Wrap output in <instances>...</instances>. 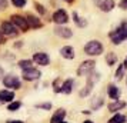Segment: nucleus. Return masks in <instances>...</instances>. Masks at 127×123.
<instances>
[{
  "label": "nucleus",
  "instance_id": "obj_28",
  "mask_svg": "<svg viewBox=\"0 0 127 123\" xmlns=\"http://www.w3.org/2000/svg\"><path fill=\"white\" fill-rule=\"evenodd\" d=\"M123 73H124V66L120 65V66H119V69H117V72H116V77L120 80L121 77H123Z\"/></svg>",
  "mask_w": 127,
  "mask_h": 123
},
{
  "label": "nucleus",
  "instance_id": "obj_4",
  "mask_svg": "<svg viewBox=\"0 0 127 123\" xmlns=\"http://www.w3.org/2000/svg\"><path fill=\"white\" fill-rule=\"evenodd\" d=\"M3 84L6 87H12V89H20V80L16 75H7L3 77Z\"/></svg>",
  "mask_w": 127,
  "mask_h": 123
},
{
  "label": "nucleus",
  "instance_id": "obj_30",
  "mask_svg": "<svg viewBox=\"0 0 127 123\" xmlns=\"http://www.w3.org/2000/svg\"><path fill=\"white\" fill-rule=\"evenodd\" d=\"M36 9H37V12L40 13V14H44V13H46V10L43 9V6H41V4H39V3H36Z\"/></svg>",
  "mask_w": 127,
  "mask_h": 123
},
{
  "label": "nucleus",
  "instance_id": "obj_27",
  "mask_svg": "<svg viewBox=\"0 0 127 123\" xmlns=\"http://www.w3.org/2000/svg\"><path fill=\"white\" fill-rule=\"evenodd\" d=\"M37 109H44V110H50L52 109V103H39V105H36Z\"/></svg>",
  "mask_w": 127,
  "mask_h": 123
},
{
  "label": "nucleus",
  "instance_id": "obj_11",
  "mask_svg": "<svg viewBox=\"0 0 127 123\" xmlns=\"http://www.w3.org/2000/svg\"><path fill=\"white\" fill-rule=\"evenodd\" d=\"M33 60H34L37 65H40V66H47L49 63H50V57L47 56L46 53H43V52L34 53V56H33Z\"/></svg>",
  "mask_w": 127,
  "mask_h": 123
},
{
  "label": "nucleus",
  "instance_id": "obj_40",
  "mask_svg": "<svg viewBox=\"0 0 127 123\" xmlns=\"http://www.w3.org/2000/svg\"><path fill=\"white\" fill-rule=\"evenodd\" d=\"M0 103H1V100H0Z\"/></svg>",
  "mask_w": 127,
  "mask_h": 123
},
{
  "label": "nucleus",
  "instance_id": "obj_7",
  "mask_svg": "<svg viewBox=\"0 0 127 123\" xmlns=\"http://www.w3.org/2000/svg\"><path fill=\"white\" fill-rule=\"evenodd\" d=\"M40 76H41V73L37 69H34V67H29V69H24L23 70V79L27 80V82L37 80V79H40Z\"/></svg>",
  "mask_w": 127,
  "mask_h": 123
},
{
  "label": "nucleus",
  "instance_id": "obj_22",
  "mask_svg": "<svg viewBox=\"0 0 127 123\" xmlns=\"http://www.w3.org/2000/svg\"><path fill=\"white\" fill-rule=\"evenodd\" d=\"M116 60H117V57H116L114 53H107V57H106L107 65H109V66H113V65L116 63Z\"/></svg>",
  "mask_w": 127,
  "mask_h": 123
},
{
  "label": "nucleus",
  "instance_id": "obj_16",
  "mask_svg": "<svg viewBox=\"0 0 127 123\" xmlns=\"http://www.w3.org/2000/svg\"><path fill=\"white\" fill-rule=\"evenodd\" d=\"M64 116H66V110H64V109H59V110L53 115L50 123H59V122H62V120L64 119Z\"/></svg>",
  "mask_w": 127,
  "mask_h": 123
},
{
  "label": "nucleus",
  "instance_id": "obj_20",
  "mask_svg": "<svg viewBox=\"0 0 127 123\" xmlns=\"http://www.w3.org/2000/svg\"><path fill=\"white\" fill-rule=\"evenodd\" d=\"M124 122H126V117L123 116V115H120V113H117V115H114L107 123H124Z\"/></svg>",
  "mask_w": 127,
  "mask_h": 123
},
{
  "label": "nucleus",
  "instance_id": "obj_39",
  "mask_svg": "<svg viewBox=\"0 0 127 123\" xmlns=\"http://www.w3.org/2000/svg\"><path fill=\"white\" fill-rule=\"evenodd\" d=\"M66 1H69V3H70V1H71V0H66Z\"/></svg>",
  "mask_w": 127,
  "mask_h": 123
},
{
  "label": "nucleus",
  "instance_id": "obj_2",
  "mask_svg": "<svg viewBox=\"0 0 127 123\" xmlns=\"http://www.w3.org/2000/svg\"><path fill=\"white\" fill-rule=\"evenodd\" d=\"M84 52H86V54H89V56H98V54L103 53V46H101L100 41L92 40L84 46Z\"/></svg>",
  "mask_w": 127,
  "mask_h": 123
},
{
  "label": "nucleus",
  "instance_id": "obj_15",
  "mask_svg": "<svg viewBox=\"0 0 127 123\" xmlns=\"http://www.w3.org/2000/svg\"><path fill=\"white\" fill-rule=\"evenodd\" d=\"M123 107H126V103H124V102H121V100H114L113 103L109 105V110L110 112H119V110H121Z\"/></svg>",
  "mask_w": 127,
  "mask_h": 123
},
{
  "label": "nucleus",
  "instance_id": "obj_1",
  "mask_svg": "<svg viewBox=\"0 0 127 123\" xmlns=\"http://www.w3.org/2000/svg\"><path fill=\"white\" fill-rule=\"evenodd\" d=\"M110 37H111V41L114 44H119L124 39H127V23H123L117 30H114L113 33H110Z\"/></svg>",
  "mask_w": 127,
  "mask_h": 123
},
{
  "label": "nucleus",
  "instance_id": "obj_33",
  "mask_svg": "<svg viewBox=\"0 0 127 123\" xmlns=\"http://www.w3.org/2000/svg\"><path fill=\"white\" fill-rule=\"evenodd\" d=\"M4 37H3V33H1V32H0V44H3V43H4Z\"/></svg>",
  "mask_w": 127,
  "mask_h": 123
},
{
  "label": "nucleus",
  "instance_id": "obj_24",
  "mask_svg": "<svg viewBox=\"0 0 127 123\" xmlns=\"http://www.w3.org/2000/svg\"><path fill=\"white\" fill-rule=\"evenodd\" d=\"M20 106H22V103H20V102H10V105H9V107H7V110L16 112L17 109H20Z\"/></svg>",
  "mask_w": 127,
  "mask_h": 123
},
{
  "label": "nucleus",
  "instance_id": "obj_29",
  "mask_svg": "<svg viewBox=\"0 0 127 123\" xmlns=\"http://www.w3.org/2000/svg\"><path fill=\"white\" fill-rule=\"evenodd\" d=\"M12 3L16 7H23L26 4V0H12Z\"/></svg>",
  "mask_w": 127,
  "mask_h": 123
},
{
  "label": "nucleus",
  "instance_id": "obj_38",
  "mask_svg": "<svg viewBox=\"0 0 127 123\" xmlns=\"http://www.w3.org/2000/svg\"><path fill=\"white\" fill-rule=\"evenodd\" d=\"M59 123H66V122H64V120H62V122H59Z\"/></svg>",
  "mask_w": 127,
  "mask_h": 123
},
{
  "label": "nucleus",
  "instance_id": "obj_18",
  "mask_svg": "<svg viewBox=\"0 0 127 123\" xmlns=\"http://www.w3.org/2000/svg\"><path fill=\"white\" fill-rule=\"evenodd\" d=\"M109 96H110V99H114V100L119 99V96H120L119 87H116L114 84H110L109 86Z\"/></svg>",
  "mask_w": 127,
  "mask_h": 123
},
{
  "label": "nucleus",
  "instance_id": "obj_6",
  "mask_svg": "<svg viewBox=\"0 0 127 123\" xmlns=\"http://www.w3.org/2000/svg\"><path fill=\"white\" fill-rule=\"evenodd\" d=\"M12 22L14 26H17L20 30H23V32H27V29H29V24H27V20L23 17V16H19V14H13L12 17Z\"/></svg>",
  "mask_w": 127,
  "mask_h": 123
},
{
  "label": "nucleus",
  "instance_id": "obj_12",
  "mask_svg": "<svg viewBox=\"0 0 127 123\" xmlns=\"http://www.w3.org/2000/svg\"><path fill=\"white\" fill-rule=\"evenodd\" d=\"M54 33L57 36H60V37H63V39H69V37L73 36V32L71 30L67 29V27H62V26H57L54 29Z\"/></svg>",
  "mask_w": 127,
  "mask_h": 123
},
{
  "label": "nucleus",
  "instance_id": "obj_23",
  "mask_svg": "<svg viewBox=\"0 0 127 123\" xmlns=\"http://www.w3.org/2000/svg\"><path fill=\"white\" fill-rule=\"evenodd\" d=\"M73 17H74L76 24H77V26H80V27H84V26L87 24L86 20H83L81 17H79V16H77V13H73Z\"/></svg>",
  "mask_w": 127,
  "mask_h": 123
},
{
  "label": "nucleus",
  "instance_id": "obj_35",
  "mask_svg": "<svg viewBox=\"0 0 127 123\" xmlns=\"http://www.w3.org/2000/svg\"><path fill=\"white\" fill-rule=\"evenodd\" d=\"M4 77V72H3V69L0 67V79H3Z\"/></svg>",
  "mask_w": 127,
  "mask_h": 123
},
{
  "label": "nucleus",
  "instance_id": "obj_25",
  "mask_svg": "<svg viewBox=\"0 0 127 123\" xmlns=\"http://www.w3.org/2000/svg\"><path fill=\"white\" fill-rule=\"evenodd\" d=\"M101 105H103V99H101V97H96V100L92 102V107L94 109V110H97Z\"/></svg>",
  "mask_w": 127,
  "mask_h": 123
},
{
  "label": "nucleus",
  "instance_id": "obj_13",
  "mask_svg": "<svg viewBox=\"0 0 127 123\" xmlns=\"http://www.w3.org/2000/svg\"><path fill=\"white\" fill-rule=\"evenodd\" d=\"M60 54H62L64 59H69V60H71V59H74V49H73L71 46H64V47H62Z\"/></svg>",
  "mask_w": 127,
  "mask_h": 123
},
{
  "label": "nucleus",
  "instance_id": "obj_8",
  "mask_svg": "<svg viewBox=\"0 0 127 123\" xmlns=\"http://www.w3.org/2000/svg\"><path fill=\"white\" fill-rule=\"evenodd\" d=\"M1 33L6 36H16L17 30H16V26L12 22H3L1 23Z\"/></svg>",
  "mask_w": 127,
  "mask_h": 123
},
{
  "label": "nucleus",
  "instance_id": "obj_17",
  "mask_svg": "<svg viewBox=\"0 0 127 123\" xmlns=\"http://www.w3.org/2000/svg\"><path fill=\"white\" fill-rule=\"evenodd\" d=\"M71 90H73V80H71V79L64 80L63 84H62V92L66 93V94H70L71 93Z\"/></svg>",
  "mask_w": 127,
  "mask_h": 123
},
{
  "label": "nucleus",
  "instance_id": "obj_31",
  "mask_svg": "<svg viewBox=\"0 0 127 123\" xmlns=\"http://www.w3.org/2000/svg\"><path fill=\"white\" fill-rule=\"evenodd\" d=\"M7 7V1L6 0H0V10H4Z\"/></svg>",
  "mask_w": 127,
  "mask_h": 123
},
{
  "label": "nucleus",
  "instance_id": "obj_34",
  "mask_svg": "<svg viewBox=\"0 0 127 123\" xmlns=\"http://www.w3.org/2000/svg\"><path fill=\"white\" fill-rule=\"evenodd\" d=\"M7 123H24L22 120H7Z\"/></svg>",
  "mask_w": 127,
  "mask_h": 123
},
{
  "label": "nucleus",
  "instance_id": "obj_9",
  "mask_svg": "<svg viewBox=\"0 0 127 123\" xmlns=\"http://www.w3.org/2000/svg\"><path fill=\"white\" fill-rule=\"evenodd\" d=\"M53 22L57 24H64L69 22V16H67V13L64 12V10H57V12H54L53 14Z\"/></svg>",
  "mask_w": 127,
  "mask_h": 123
},
{
  "label": "nucleus",
  "instance_id": "obj_3",
  "mask_svg": "<svg viewBox=\"0 0 127 123\" xmlns=\"http://www.w3.org/2000/svg\"><path fill=\"white\" fill-rule=\"evenodd\" d=\"M94 62L93 60H86V62H83L80 65V67L77 69V75L79 76H87V75H90L93 70H94Z\"/></svg>",
  "mask_w": 127,
  "mask_h": 123
},
{
  "label": "nucleus",
  "instance_id": "obj_10",
  "mask_svg": "<svg viewBox=\"0 0 127 123\" xmlns=\"http://www.w3.org/2000/svg\"><path fill=\"white\" fill-rule=\"evenodd\" d=\"M94 3L103 12H110L114 7V0H94Z\"/></svg>",
  "mask_w": 127,
  "mask_h": 123
},
{
  "label": "nucleus",
  "instance_id": "obj_26",
  "mask_svg": "<svg viewBox=\"0 0 127 123\" xmlns=\"http://www.w3.org/2000/svg\"><path fill=\"white\" fill-rule=\"evenodd\" d=\"M53 90H54V93H60V92H62V84H60V79H56V80L53 82Z\"/></svg>",
  "mask_w": 127,
  "mask_h": 123
},
{
  "label": "nucleus",
  "instance_id": "obj_5",
  "mask_svg": "<svg viewBox=\"0 0 127 123\" xmlns=\"http://www.w3.org/2000/svg\"><path fill=\"white\" fill-rule=\"evenodd\" d=\"M97 80H98V75H97V73H96V75H94V73H93V75L90 73V76H89V79H87V84H86V87H84V89H83V90L80 92V96H81V97L87 96V94L92 92L93 86H94V83L97 82Z\"/></svg>",
  "mask_w": 127,
  "mask_h": 123
},
{
  "label": "nucleus",
  "instance_id": "obj_32",
  "mask_svg": "<svg viewBox=\"0 0 127 123\" xmlns=\"http://www.w3.org/2000/svg\"><path fill=\"white\" fill-rule=\"evenodd\" d=\"M120 7H121V9H127V0H121Z\"/></svg>",
  "mask_w": 127,
  "mask_h": 123
},
{
  "label": "nucleus",
  "instance_id": "obj_36",
  "mask_svg": "<svg viewBox=\"0 0 127 123\" xmlns=\"http://www.w3.org/2000/svg\"><path fill=\"white\" fill-rule=\"evenodd\" d=\"M123 66H124V69H127V57H126V60H124V63H123Z\"/></svg>",
  "mask_w": 127,
  "mask_h": 123
},
{
  "label": "nucleus",
  "instance_id": "obj_14",
  "mask_svg": "<svg viewBox=\"0 0 127 123\" xmlns=\"http://www.w3.org/2000/svg\"><path fill=\"white\" fill-rule=\"evenodd\" d=\"M14 99V93H13L12 90H1L0 92V100L1 102H13Z\"/></svg>",
  "mask_w": 127,
  "mask_h": 123
},
{
  "label": "nucleus",
  "instance_id": "obj_37",
  "mask_svg": "<svg viewBox=\"0 0 127 123\" xmlns=\"http://www.w3.org/2000/svg\"><path fill=\"white\" fill-rule=\"evenodd\" d=\"M83 123H93V122H92V120H84Z\"/></svg>",
  "mask_w": 127,
  "mask_h": 123
},
{
  "label": "nucleus",
  "instance_id": "obj_19",
  "mask_svg": "<svg viewBox=\"0 0 127 123\" xmlns=\"http://www.w3.org/2000/svg\"><path fill=\"white\" fill-rule=\"evenodd\" d=\"M27 24H29V27H40L41 23H40V20L37 17H34V16H32V14H29L27 16Z\"/></svg>",
  "mask_w": 127,
  "mask_h": 123
},
{
  "label": "nucleus",
  "instance_id": "obj_21",
  "mask_svg": "<svg viewBox=\"0 0 127 123\" xmlns=\"http://www.w3.org/2000/svg\"><path fill=\"white\" fill-rule=\"evenodd\" d=\"M33 62L32 60H20L19 62V66H20V69L22 70H24V69H29V67H33Z\"/></svg>",
  "mask_w": 127,
  "mask_h": 123
}]
</instances>
